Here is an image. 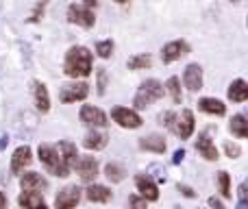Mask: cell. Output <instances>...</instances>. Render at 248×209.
<instances>
[{
	"mask_svg": "<svg viewBox=\"0 0 248 209\" xmlns=\"http://www.w3.org/2000/svg\"><path fill=\"white\" fill-rule=\"evenodd\" d=\"M92 64H94V55L90 52V48L85 46H72L65 52L63 61V72L70 79H85L92 74Z\"/></svg>",
	"mask_w": 248,
	"mask_h": 209,
	"instance_id": "obj_1",
	"label": "cell"
},
{
	"mask_svg": "<svg viewBox=\"0 0 248 209\" xmlns=\"http://www.w3.org/2000/svg\"><path fill=\"white\" fill-rule=\"evenodd\" d=\"M163 94H166L163 83L157 81V79H148V81H144L140 87H137V94H135V98H133V105H135V109H146L148 105H153V103H157L159 98H163Z\"/></svg>",
	"mask_w": 248,
	"mask_h": 209,
	"instance_id": "obj_2",
	"label": "cell"
},
{
	"mask_svg": "<svg viewBox=\"0 0 248 209\" xmlns=\"http://www.w3.org/2000/svg\"><path fill=\"white\" fill-rule=\"evenodd\" d=\"M39 161L44 163V168H46L50 175H55V177H68L70 175V170L61 163V155H59V148L57 146H52V144H42L39 146Z\"/></svg>",
	"mask_w": 248,
	"mask_h": 209,
	"instance_id": "obj_3",
	"label": "cell"
},
{
	"mask_svg": "<svg viewBox=\"0 0 248 209\" xmlns=\"http://www.w3.org/2000/svg\"><path fill=\"white\" fill-rule=\"evenodd\" d=\"M68 22L77 26H83V29H92L96 22L94 9L85 7V4H70L68 7Z\"/></svg>",
	"mask_w": 248,
	"mask_h": 209,
	"instance_id": "obj_4",
	"label": "cell"
},
{
	"mask_svg": "<svg viewBox=\"0 0 248 209\" xmlns=\"http://www.w3.org/2000/svg\"><path fill=\"white\" fill-rule=\"evenodd\" d=\"M90 94V85L87 83H68L59 90V100L61 103H78V100H85Z\"/></svg>",
	"mask_w": 248,
	"mask_h": 209,
	"instance_id": "obj_5",
	"label": "cell"
},
{
	"mask_svg": "<svg viewBox=\"0 0 248 209\" xmlns=\"http://www.w3.org/2000/svg\"><path fill=\"white\" fill-rule=\"evenodd\" d=\"M111 118L116 124H120L122 129H140L144 120L140 118V113L133 109H126V107H113Z\"/></svg>",
	"mask_w": 248,
	"mask_h": 209,
	"instance_id": "obj_6",
	"label": "cell"
},
{
	"mask_svg": "<svg viewBox=\"0 0 248 209\" xmlns=\"http://www.w3.org/2000/svg\"><path fill=\"white\" fill-rule=\"evenodd\" d=\"M81 120H83V124L94 127V129H105L109 124L107 113H105L103 109H98V107H94V105H83L81 107Z\"/></svg>",
	"mask_w": 248,
	"mask_h": 209,
	"instance_id": "obj_7",
	"label": "cell"
},
{
	"mask_svg": "<svg viewBox=\"0 0 248 209\" xmlns=\"http://www.w3.org/2000/svg\"><path fill=\"white\" fill-rule=\"evenodd\" d=\"M81 203V188L78 185H68L63 188L55 198V207L57 209H72Z\"/></svg>",
	"mask_w": 248,
	"mask_h": 209,
	"instance_id": "obj_8",
	"label": "cell"
},
{
	"mask_svg": "<svg viewBox=\"0 0 248 209\" xmlns=\"http://www.w3.org/2000/svg\"><path fill=\"white\" fill-rule=\"evenodd\" d=\"M189 55V44L183 42V39H176V42H168L166 46L161 48V59L163 64H174L176 59Z\"/></svg>",
	"mask_w": 248,
	"mask_h": 209,
	"instance_id": "obj_9",
	"label": "cell"
},
{
	"mask_svg": "<svg viewBox=\"0 0 248 209\" xmlns=\"http://www.w3.org/2000/svg\"><path fill=\"white\" fill-rule=\"evenodd\" d=\"M135 185H137V192H140L148 203L159 201V188H157V183H155V179L150 175H137Z\"/></svg>",
	"mask_w": 248,
	"mask_h": 209,
	"instance_id": "obj_10",
	"label": "cell"
},
{
	"mask_svg": "<svg viewBox=\"0 0 248 209\" xmlns=\"http://www.w3.org/2000/svg\"><path fill=\"white\" fill-rule=\"evenodd\" d=\"M74 168H77L81 181H85V183H92V181L98 177V161H96V157H90V155H87V157L77 159Z\"/></svg>",
	"mask_w": 248,
	"mask_h": 209,
	"instance_id": "obj_11",
	"label": "cell"
},
{
	"mask_svg": "<svg viewBox=\"0 0 248 209\" xmlns=\"http://www.w3.org/2000/svg\"><path fill=\"white\" fill-rule=\"evenodd\" d=\"M183 83L189 92L202 90V68L201 64H189L183 72Z\"/></svg>",
	"mask_w": 248,
	"mask_h": 209,
	"instance_id": "obj_12",
	"label": "cell"
},
{
	"mask_svg": "<svg viewBox=\"0 0 248 209\" xmlns=\"http://www.w3.org/2000/svg\"><path fill=\"white\" fill-rule=\"evenodd\" d=\"M33 161V153H31L29 146H20V148L13 150V157H11V172L13 175H20L29 163Z\"/></svg>",
	"mask_w": 248,
	"mask_h": 209,
	"instance_id": "obj_13",
	"label": "cell"
},
{
	"mask_svg": "<svg viewBox=\"0 0 248 209\" xmlns=\"http://www.w3.org/2000/svg\"><path fill=\"white\" fill-rule=\"evenodd\" d=\"M196 150L201 153V157H205L207 161H218L220 155H218V148L214 146V142L209 140V133H201V137L196 140Z\"/></svg>",
	"mask_w": 248,
	"mask_h": 209,
	"instance_id": "obj_14",
	"label": "cell"
},
{
	"mask_svg": "<svg viewBox=\"0 0 248 209\" xmlns=\"http://www.w3.org/2000/svg\"><path fill=\"white\" fill-rule=\"evenodd\" d=\"M194 113L189 109H183V113L176 118V127H174V131L179 133V137L181 140H187V137H192V133H194Z\"/></svg>",
	"mask_w": 248,
	"mask_h": 209,
	"instance_id": "obj_15",
	"label": "cell"
},
{
	"mask_svg": "<svg viewBox=\"0 0 248 209\" xmlns=\"http://www.w3.org/2000/svg\"><path fill=\"white\" fill-rule=\"evenodd\" d=\"M20 185L22 190H31V192H42L48 188V181L44 179L39 172H26L20 177Z\"/></svg>",
	"mask_w": 248,
	"mask_h": 209,
	"instance_id": "obj_16",
	"label": "cell"
},
{
	"mask_svg": "<svg viewBox=\"0 0 248 209\" xmlns=\"http://www.w3.org/2000/svg\"><path fill=\"white\" fill-rule=\"evenodd\" d=\"M140 148L141 150H150V153H166L168 142L163 135L159 133H153V135H146L140 140Z\"/></svg>",
	"mask_w": 248,
	"mask_h": 209,
	"instance_id": "obj_17",
	"label": "cell"
},
{
	"mask_svg": "<svg viewBox=\"0 0 248 209\" xmlns=\"http://www.w3.org/2000/svg\"><path fill=\"white\" fill-rule=\"evenodd\" d=\"M33 98H35V107L42 113L50 111V96H48V90L42 81H33Z\"/></svg>",
	"mask_w": 248,
	"mask_h": 209,
	"instance_id": "obj_18",
	"label": "cell"
},
{
	"mask_svg": "<svg viewBox=\"0 0 248 209\" xmlns=\"http://www.w3.org/2000/svg\"><path fill=\"white\" fill-rule=\"evenodd\" d=\"M59 155H61V163H63L68 170H72L74 168V163H77V159H78V153H77V146L72 144V142H68V140H63V142H59Z\"/></svg>",
	"mask_w": 248,
	"mask_h": 209,
	"instance_id": "obj_19",
	"label": "cell"
},
{
	"mask_svg": "<svg viewBox=\"0 0 248 209\" xmlns=\"http://www.w3.org/2000/svg\"><path fill=\"white\" fill-rule=\"evenodd\" d=\"M17 205L20 207H26V209H46V201H44V196L39 192H31V190H24V192L20 194V198H17Z\"/></svg>",
	"mask_w": 248,
	"mask_h": 209,
	"instance_id": "obj_20",
	"label": "cell"
},
{
	"mask_svg": "<svg viewBox=\"0 0 248 209\" xmlns=\"http://www.w3.org/2000/svg\"><path fill=\"white\" fill-rule=\"evenodd\" d=\"M229 100L231 103H246L248 100V83L244 79H235V81L229 85Z\"/></svg>",
	"mask_w": 248,
	"mask_h": 209,
	"instance_id": "obj_21",
	"label": "cell"
},
{
	"mask_svg": "<svg viewBox=\"0 0 248 209\" xmlns=\"http://www.w3.org/2000/svg\"><path fill=\"white\" fill-rule=\"evenodd\" d=\"M107 144H109L107 133H100V131H90L83 137V146L87 150H103Z\"/></svg>",
	"mask_w": 248,
	"mask_h": 209,
	"instance_id": "obj_22",
	"label": "cell"
},
{
	"mask_svg": "<svg viewBox=\"0 0 248 209\" xmlns=\"http://www.w3.org/2000/svg\"><path fill=\"white\" fill-rule=\"evenodd\" d=\"M85 196L90 203H109L111 201V190L107 185H90Z\"/></svg>",
	"mask_w": 248,
	"mask_h": 209,
	"instance_id": "obj_23",
	"label": "cell"
},
{
	"mask_svg": "<svg viewBox=\"0 0 248 209\" xmlns=\"http://www.w3.org/2000/svg\"><path fill=\"white\" fill-rule=\"evenodd\" d=\"M198 109L211 115H224L227 113V105L218 98H201L198 100Z\"/></svg>",
	"mask_w": 248,
	"mask_h": 209,
	"instance_id": "obj_24",
	"label": "cell"
},
{
	"mask_svg": "<svg viewBox=\"0 0 248 209\" xmlns=\"http://www.w3.org/2000/svg\"><path fill=\"white\" fill-rule=\"evenodd\" d=\"M105 177H107L111 183H120V181H124V177H126V170H124L122 163L111 161L105 166Z\"/></svg>",
	"mask_w": 248,
	"mask_h": 209,
	"instance_id": "obj_25",
	"label": "cell"
},
{
	"mask_svg": "<svg viewBox=\"0 0 248 209\" xmlns=\"http://www.w3.org/2000/svg\"><path fill=\"white\" fill-rule=\"evenodd\" d=\"M229 129H231V133L235 137H248V120L244 115H233Z\"/></svg>",
	"mask_w": 248,
	"mask_h": 209,
	"instance_id": "obj_26",
	"label": "cell"
},
{
	"mask_svg": "<svg viewBox=\"0 0 248 209\" xmlns=\"http://www.w3.org/2000/svg\"><path fill=\"white\" fill-rule=\"evenodd\" d=\"M216 185H218V192L224 198H231V177H229V172H218L216 175Z\"/></svg>",
	"mask_w": 248,
	"mask_h": 209,
	"instance_id": "obj_27",
	"label": "cell"
},
{
	"mask_svg": "<svg viewBox=\"0 0 248 209\" xmlns=\"http://www.w3.org/2000/svg\"><path fill=\"white\" fill-rule=\"evenodd\" d=\"M128 70H148L153 65V57L150 55H135L126 61Z\"/></svg>",
	"mask_w": 248,
	"mask_h": 209,
	"instance_id": "obj_28",
	"label": "cell"
},
{
	"mask_svg": "<svg viewBox=\"0 0 248 209\" xmlns=\"http://www.w3.org/2000/svg\"><path fill=\"white\" fill-rule=\"evenodd\" d=\"M166 90L170 92V96H172V100H174V105H179V103H181V83H179V79H176V77H170V79H168Z\"/></svg>",
	"mask_w": 248,
	"mask_h": 209,
	"instance_id": "obj_29",
	"label": "cell"
},
{
	"mask_svg": "<svg viewBox=\"0 0 248 209\" xmlns=\"http://www.w3.org/2000/svg\"><path fill=\"white\" fill-rule=\"evenodd\" d=\"M113 52V42L111 39H105V42H98L96 44V55L100 57V59H109Z\"/></svg>",
	"mask_w": 248,
	"mask_h": 209,
	"instance_id": "obj_30",
	"label": "cell"
},
{
	"mask_svg": "<svg viewBox=\"0 0 248 209\" xmlns=\"http://www.w3.org/2000/svg\"><path fill=\"white\" fill-rule=\"evenodd\" d=\"M46 7H48V0H37V4H35L33 13H31V17H29L31 24H37V22L42 20V17H44V11H46Z\"/></svg>",
	"mask_w": 248,
	"mask_h": 209,
	"instance_id": "obj_31",
	"label": "cell"
},
{
	"mask_svg": "<svg viewBox=\"0 0 248 209\" xmlns=\"http://www.w3.org/2000/svg\"><path fill=\"white\" fill-rule=\"evenodd\" d=\"M159 124L174 131V127H176V113H174V111H166V113H161V115H159Z\"/></svg>",
	"mask_w": 248,
	"mask_h": 209,
	"instance_id": "obj_32",
	"label": "cell"
},
{
	"mask_svg": "<svg viewBox=\"0 0 248 209\" xmlns=\"http://www.w3.org/2000/svg\"><path fill=\"white\" fill-rule=\"evenodd\" d=\"M148 175L153 177V179L161 181V183H166V170H163L159 163H153V166H148Z\"/></svg>",
	"mask_w": 248,
	"mask_h": 209,
	"instance_id": "obj_33",
	"label": "cell"
},
{
	"mask_svg": "<svg viewBox=\"0 0 248 209\" xmlns=\"http://www.w3.org/2000/svg\"><path fill=\"white\" fill-rule=\"evenodd\" d=\"M107 92V70L100 68L98 70V96H105Z\"/></svg>",
	"mask_w": 248,
	"mask_h": 209,
	"instance_id": "obj_34",
	"label": "cell"
},
{
	"mask_svg": "<svg viewBox=\"0 0 248 209\" xmlns=\"http://www.w3.org/2000/svg\"><path fill=\"white\" fill-rule=\"evenodd\" d=\"M224 150H227V157H231V159H237L242 155V148L237 144H233V142H227V144H224Z\"/></svg>",
	"mask_w": 248,
	"mask_h": 209,
	"instance_id": "obj_35",
	"label": "cell"
},
{
	"mask_svg": "<svg viewBox=\"0 0 248 209\" xmlns=\"http://www.w3.org/2000/svg\"><path fill=\"white\" fill-rule=\"evenodd\" d=\"M128 205H131V207H146V205H148V201H146L144 196L133 194V196H128Z\"/></svg>",
	"mask_w": 248,
	"mask_h": 209,
	"instance_id": "obj_36",
	"label": "cell"
},
{
	"mask_svg": "<svg viewBox=\"0 0 248 209\" xmlns=\"http://www.w3.org/2000/svg\"><path fill=\"white\" fill-rule=\"evenodd\" d=\"M176 188H179V192H181V194H185L187 198H194V196H196V192H194L192 188H187V185H183V183H179Z\"/></svg>",
	"mask_w": 248,
	"mask_h": 209,
	"instance_id": "obj_37",
	"label": "cell"
},
{
	"mask_svg": "<svg viewBox=\"0 0 248 209\" xmlns=\"http://www.w3.org/2000/svg\"><path fill=\"white\" fill-rule=\"evenodd\" d=\"M183 159H185V148H179V150L174 153V157H172V163H174V166H179Z\"/></svg>",
	"mask_w": 248,
	"mask_h": 209,
	"instance_id": "obj_38",
	"label": "cell"
},
{
	"mask_svg": "<svg viewBox=\"0 0 248 209\" xmlns=\"http://www.w3.org/2000/svg\"><path fill=\"white\" fill-rule=\"evenodd\" d=\"M240 201H248V179L240 185Z\"/></svg>",
	"mask_w": 248,
	"mask_h": 209,
	"instance_id": "obj_39",
	"label": "cell"
},
{
	"mask_svg": "<svg viewBox=\"0 0 248 209\" xmlns=\"http://www.w3.org/2000/svg\"><path fill=\"white\" fill-rule=\"evenodd\" d=\"M209 205H211V207H216V209H224V203L220 201L218 196H211V198H209Z\"/></svg>",
	"mask_w": 248,
	"mask_h": 209,
	"instance_id": "obj_40",
	"label": "cell"
},
{
	"mask_svg": "<svg viewBox=\"0 0 248 209\" xmlns=\"http://www.w3.org/2000/svg\"><path fill=\"white\" fill-rule=\"evenodd\" d=\"M98 2H100V0H83V4H85V7H90V9L98 7Z\"/></svg>",
	"mask_w": 248,
	"mask_h": 209,
	"instance_id": "obj_41",
	"label": "cell"
},
{
	"mask_svg": "<svg viewBox=\"0 0 248 209\" xmlns=\"http://www.w3.org/2000/svg\"><path fill=\"white\" fill-rule=\"evenodd\" d=\"M7 144H9V135H2V137H0V150L7 148Z\"/></svg>",
	"mask_w": 248,
	"mask_h": 209,
	"instance_id": "obj_42",
	"label": "cell"
},
{
	"mask_svg": "<svg viewBox=\"0 0 248 209\" xmlns=\"http://www.w3.org/2000/svg\"><path fill=\"white\" fill-rule=\"evenodd\" d=\"M4 207H7V196L0 192V209H4Z\"/></svg>",
	"mask_w": 248,
	"mask_h": 209,
	"instance_id": "obj_43",
	"label": "cell"
},
{
	"mask_svg": "<svg viewBox=\"0 0 248 209\" xmlns=\"http://www.w3.org/2000/svg\"><path fill=\"white\" fill-rule=\"evenodd\" d=\"M118 4H126V2H131V0H116Z\"/></svg>",
	"mask_w": 248,
	"mask_h": 209,
	"instance_id": "obj_44",
	"label": "cell"
},
{
	"mask_svg": "<svg viewBox=\"0 0 248 209\" xmlns=\"http://www.w3.org/2000/svg\"><path fill=\"white\" fill-rule=\"evenodd\" d=\"M231 2H240V0H231Z\"/></svg>",
	"mask_w": 248,
	"mask_h": 209,
	"instance_id": "obj_45",
	"label": "cell"
},
{
	"mask_svg": "<svg viewBox=\"0 0 248 209\" xmlns=\"http://www.w3.org/2000/svg\"><path fill=\"white\" fill-rule=\"evenodd\" d=\"M246 113H248V107H246Z\"/></svg>",
	"mask_w": 248,
	"mask_h": 209,
	"instance_id": "obj_46",
	"label": "cell"
},
{
	"mask_svg": "<svg viewBox=\"0 0 248 209\" xmlns=\"http://www.w3.org/2000/svg\"><path fill=\"white\" fill-rule=\"evenodd\" d=\"M246 24H248V20H246Z\"/></svg>",
	"mask_w": 248,
	"mask_h": 209,
	"instance_id": "obj_47",
	"label": "cell"
}]
</instances>
